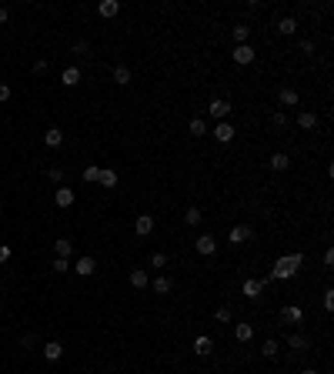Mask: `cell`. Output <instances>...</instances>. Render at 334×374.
Here are the masks:
<instances>
[{
	"mask_svg": "<svg viewBox=\"0 0 334 374\" xmlns=\"http://www.w3.org/2000/svg\"><path fill=\"white\" fill-rule=\"evenodd\" d=\"M301 264H304V254H284V257H278L274 267H271V274H268V281H291V278H297Z\"/></svg>",
	"mask_w": 334,
	"mask_h": 374,
	"instance_id": "1",
	"label": "cell"
},
{
	"mask_svg": "<svg viewBox=\"0 0 334 374\" xmlns=\"http://www.w3.org/2000/svg\"><path fill=\"white\" fill-rule=\"evenodd\" d=\"M231 111H234V104L224 100V97H214V100L207 104V114H211V117H217V120H227V117H231Z\"/></svg>",
	"mask_w": 334,
	"mask_h": 374,
	"instance_id": "2",
	"label": "cell"
},
{
	"mask_svg": "<svg viewBox=\"0 0 334 374\" xmlns=\"http://www.w3.org/2000/svg\"><path fill=\"white\" fill-rule=\"evenodd\" d=\"M234 134H238V130H234L231 120H221V124L214 127V141H217V144H231V141H234Z\"/></svg>",
	"mask_w": 334,
	"mask_h": 374,
	"instance_id": "3",
	"label": "cell"
},
{
	"mask_svg": "<svg viewBox=\"0 0 334 374\" xmlns=\"http://www.w3.org/2000/svg\"><path fill=\"white\" fill-rule=\"evenodd\" d=\"M194 251H197V254H204V257H211L217 251V241L211 237V234H201L197 241H194Z\"/></svg>",
	"mask_w": 334,
	"mask_h": 374,
	"instance_id": "4",
	"label": "cell"
},
{
	"mask_svg": "<svg viewBox=\"0 0 334 374\" xmlns=\"http://www.w3.org/2000/svg\"><path fill=\"white\" fill-rule=\"evenodd\" d=\"M74 271L80 274V278H90V274L97 271V261L90 254H84V257H77V264H74Z\"/></svg>",
	"mask_w": 334,
	"mask_h": 374,
	"instance_id": "5",
	"label": "cell"
},
{
	"mask_svg": "<svg viewBox=\"0 0 334 374\" xmlns=\"http://www.w3.org/2000/svg\"><path fill=\"white\" fill-rule=\"evenodd\" d=\"M241 294H244V297H251V301H254V297H261V294H264V284H261V281H257V278H247L244 284H241Z\"/></svg>",
	"mask_w": 334,
	"mask_h": 374,
	"instance_id": "6",
	"label": "cell"
},
{
	"mask_svg": "<svg viewBox=\"0 0 334 374\" xmlns=\"http://www.w3.org/2000/svg\"><path fill=\"white\" fill-rule=\"evenodd\" d=\"M251 234H254V231H251L247 224H234V227H231V234H227V241H231V244H244V241L251 237Z\"/></svg>",
	"mask_w": 334,
	"mask_h": 374,
	"instance_id": "7",
	"label": "cell"
},
{
	"mask_svg": "<svg viewBox=\"0 0 334 374\" xmlns=\"http://www.w3.org/2000/svg\"><path fill=\"white\" fill-rule=\"evenodd\" d=\"M254 60V47L251 44H238L234 47V64H251Z\"/></svg>",
	"mask_w": 334,
	"mask_h": 374,
	"instance_id": "8",
	"label": "cell"
},
{
	"mask_svg": "<svg viewBox=\"0 0 334 374\" xmlns=\"http://www.w3.org/2000/svg\"><path fill=\"white\" fill-rule=\"evenodd\" d=\"M278 100H281V107H297V104H301V97H297L294 87H281Z\"/></svg>",
	"mask_w": 334,
	"mask_h": 374,
	"instance_id": "9",
	"label": "cell"
},
{
	"mask_svg": "<svg viewBox=\"0 0 334 374\" xmlns=\"http://www.w3.org/2000/svg\"><path fill=\"white\" fill-rule=\"evenodd\" d=\"M134 231L141 234V237H147V234L154 231V214H141V217L134 221Z\"/></svg>",
	"mask_w": 334,
	"mask_h": 374,
	"instance_id": "10",
	"label": "cell"
},
{
	"mask_svg": "<svg viewBox=\"0 0 334 374\" xmlns=\"http://www.w3.org/2000/svg\"><path fill=\"white\" fill-rule=\"evenodd\" d=\"M97 14L111 20V17H117V14H120V4H117V0H101V4H97Z\"/></svg>",
	"mask_w": 334,
	"mask_h": 374,
	"instance_id": "11",
	"label": "cell"
},
{
	"mask_svg": "<svg viewBox=\"0 0 334 374\" xmlns=\"http://www.w3.org/2000/svg\"><path fill=\"white\" fill-rule=\"evenodd\" d=\"M297 127H301V130H314V127H318V114H314V111H301V114H297Z\"/></svg>",
	"mask_w": 334,
	"mask_h": 374,
	"instance_id": "12",
	"label": "cell"
},
{
	"mask_svg": "<svg viewBox=\"0 0 334 374\" xmlns=\"http://www.w3.org/2000/svg\"><path fill=\"white\" fill-rule=\"evenodd\" d=\"M147 284H151V274L144 271V267H134V271H130V287L141 291V287H147Z\"/></svg>",
	"mask_w": 334,
	"mask_h": 374,
	"instance_id": "13",
	"label": "cell"
},
{
	"mask_svg": "<svg viewBox=\"0 0 334 374\" xmlns=\"http://www.w3.org/2000/svg\"><path fill=\"white\" fill-rule=\"evenodd\" d=\"M281 318L287 321V324H301V318H304V311L297 308V304H287L284 311H281Z\"/></svg>",
	"mask_w": 334,
	"mask_h": 374,
	"instance_id": "14",
	"label": "cell"
},
{
	"mask_svg": "<svg viewBox=\"0 0 334 374\" xmlns=\"http://www.w3.org/2000/svg\"><path fill=\"white\" fill-rule=\"evenodd\" d=\"M268 164H271V171H287V167H291V157H287L284 151H278V154H271Z\"/></svg>",
	"mask_w": 334,
	"mask_h": 374,
	"instance_id": "15",
	"label": "cell"
},
{
	"mask_svg": "<svg viewBox=\"0 0 334 374\" xmlns=\"http://www.w3.org/2000/svg\"><path fill=\"white\" fill-rule=\"evenodd\" d=\"M211 351H214V341H211V337H207V334H201L197 341H194V354H201V358H207Z\"/></svg>",
	"mask_w": 334,
	"mask_h": 374,
	"instance_id": "16",
	"label": "cell"
},
{
	"mask_svg": "<svg viewBox=\"0 0 334 374\" xmlns=\"http://www.w3.org/2000/svg\"><path fill=\"white\" fill-rule=\"evenodd\" d=\"M54 204H57V207H71V204H74V191H71V187H57Z\"/></svg>",
	"mask_w": 334,
	"mask_h": 374,
	"instance_id": "17",
	"label": "cell"
},
{
	"mask_svg": "<svg viewBox=\"0 0 334 374\" xmlns=\"http://www.w3.org/2000/svg\"><path fill=\"white\" fill-rule=\"evenodd\" d=\"M234 337H238V341H251V337H254V327L247 324V321H238V324H234Z\"/></svg>",
	"mask_w": 334,
	"mask_h": 374,
	"instance_id": "18",
	"label": "cell"
},
{
	"mask_svg": "<svg viewBox=\"0 0 334 374\" xmlns=\"http://www.w3.org/2000/svg\"><path fill=\"white\" fill-rule=\"evenodd\" d=\"M60 354H64V344H60V341H47V344H44V358H47V361H57Z\"/></svg>",
	"mask_w": 334,
	"mask_h": 374,
	"instance_id": "19",
	"label": "cell"
},
{
	"mask_svg": "<svg viewBox=\"0 0 334 374\" xmlns=\"http://www.w3.org/2000/svg\"><path fill=\"white\" fill-rule=\"evenodd\" d=\"M60 84H64V87H77V84H80V71H77V67H67V71L60 74Z\"/></svg>",
	"mask_w": 334,
	"mask_h": 374,
	"instance_id": "20",
	"label": "cell"
},
{
	"mask_svg": "<svg viewBox=\"0 0 334 374\" xmlns=\"http://www.w3.org/2000/svg\"><path fill=\"white\" fill-rule=\"evenodd\" d=\"M44 144H47V147H60V144H64V130L50 127L47 134H44Z\"/></svg>",
	"mask_w": 334,
	"mask_h": 374,
	"instance_id": "21",
	"label": "cell"
},
{
	"mask_svg": "<svg viewBox=\"0 0 334 374\" xmlns=\"http://www.w3.org/2000/svg\"><path fill=\"white\" fill-rule=\"evenodd\" d=\"M114 84H120V87H127V84H130V71L124 64L114 67Z\"/></svg>",
	"mask_w": 334,
	"mask_h": 374,
	"instance_id": "22",
	"label": "cell"
},
{
	"mask_svg": "<svg viewBox=\"0 0 334 374\" xmlns=\"http://www.w3.org/2000/svg\"><path fill=\"white\" fill-rule=\"evenodd\" d=\"M54 251H57V257H71V254H74V241L60 237V241L54 244Z\"/></svg>",
	"mask_w": 334,
	"mask_h": 374,
	"instance_id": "23",
	"label": "cell"
},
{
	"mask_svg": "<svg viewBox=\"0 0 334 374\" xmlns=\"http://www.w3.org/2000/svg\"><path fill=\"white\" fill-rule=\"evenodd\" d=\"M171 287H174V284H171V278H154V294L164 297V294H171Z\"/></svg>",
	"mask_w": 334,
	"mask_h": 374,
	"instance_id": "24",
	"label": "cell"
},
{
	"mask_svg": "<svg viewBox=\"0 0 334 374\" xmlns=\"http://www.w3.org/2000/svg\"><path fill=\"white\" fill-rule=\"evenodd\" d=\"M278 30L284 33V37H291V33H297V20H294V17H284V20L278 24Z\"/></svg>",
	"mask_w": 334,
	"mask_h": 374,
	"instance_id": "25",
	"label": "cell"
},
{
	"mask_svg": "<svg viewBox=\"0 0 334 374\" xmlns=\"http://www.w3.org/2000/svg\"><path fill=\"white\" fill-rule=\"evenodd\" d=\"M287 348H291V351H308V337H304V334H291V337H287Z\"/></svg>",
	"mask_w": 334,
	"mask_h": 374,
	"instance_id": "26",
	"label": "cell"
},
{
	"mask_svg": "<svg viewBox=\"0 0 334 374\" xmlns=\"http://www.w3.org/2000/svg\"><path fill=\"white\" fill-rule=\"evenodd\" d=\"M97 181H101L104 187H117V174H114L111 167H104V171H101V177H97Z\"/></svg>",
	"mask_w": 334,
	"mask_h": 374,
	"instance_id": "27",
	"label": "cell"
},
{
	"mask_svg": "<svg viewBox=\"0 0 334 374\" xmlns=\"http://www.w3.org/2000/svg\"><path fill=\"white\" fill-rule=\"evenodd\" d=\"M247 37H251V27H244V24L234 27V47H238V44H247Z\"/></svg>",
	"mask_w": 334,
	"mask_h": 374,
	"instance_id": "28",
	"label": "cell"
},
{
	"mask_svg": "<svg viewBox=\"0 0 334 374\" xmlns=\"http://www.w3.org/2000/svg\"><path fill=\"white\" fill-rule=\"evenodd\" d=\"M187 130H191L194 137H204V134H207V124H204V120H201V117H194L191 124H187Z\"/></svg>",
	"mask_w": 334,
	"mask_h": 374,
	"instance_id": "29",
	"label": "cell"
},
{
	"mask_svg": "<svg viewBox=\"0 0 334 374\" xmlns=\"http://www.w3.org/2000/svg\"><path fill=\"white\" fill-rule=\"evenodd\" d=\"M50 271H54V274L71 271V261H67V257H54V261H50Z\"/></svg>",
	"mask_w": 334,
	"mask_h": 374,
	"instance_id": "30",
	"label": "cell"
},
{
	"mask_svg": "<svg viewBox=\"0 0 334 374\" xmlns=\"http://www.w3.org/2000/svg\"><path fill=\"white\" fill-rule=\"evenodd\" d=\"M278 351H281V344H278V341H264V344H261V354H264V358H274Z\"/></svg>",
	"mask_w": 334,
	"mask_h": 374,
	"instance_id": "31",
	"label": "cell"
},
{
	"mask_svg": "<svg viewBox=\"0 0 334 374\" xmlns=\"http://www.w3.org/2000/svg\"><path fill=\"white\" fill-rule=\"evenodd\" d=\"M214 321H217V324H231V308H217Z\"/></svg>",
	"mask_w": 334,
	"mask_h": 374,
	"instance_id": "32",
	"label": "cell"
},
{
	"mask_svg": "<svg viewBox=\"0 0 334 374\" xmlns=\"http://www.w3.org/2000/svg\"><path fill=\"white\" fill-rule=\"evenodd\" d=\"M184 221H187V224H201V211H197V207H187V211H184Z\"/></svg>",
	"mask_w": 334,
	"mask_h": 374,
	"instance_id": "33",
	"label": "cell"
},
{
	"mask_svg": "<svg viewBox=\"0 0 334 374\" xmlns=\"http://www.w3.org/2000/svg\"><path fill=\"white\" fill-rule=\"evenodd\" d=\"M97 177H101V167H94V164H90V167H84V181H87V184H94Z\"/></svg>",
	"mask_w": 334,
	"mask_h": 374,
	"instance_id": "34",
	"label": "cell"
},
{
	"mask_svg": "<svg viewBox=\"0 0 334 374\" xmlns=\"http://www.w3.org/2000/svg\"><path fill=\"white\" fill-rule=\"evenodd\" d=\"M47 177H50L54 184H60V181H64V167H57V164H54V167L47 171Z\"/></svg>",
	"mask_w": 334,
	"mask_h": 374,
	"instance_id": "35",
	"label": "cell"
},
{
	"mask_svg": "<svg viewBox=\"0 0 334 374\" xmlns=\"http://www.w3.org/2000/svg\"><path fill=\"white\" fill-rule=\"evenodd\" d=\"M164 264H167V254L154 251V254H151V267H164Z\"/></svg>",
	"mask_w": 334,
	"mask_h": 374,
	"instance_id": "36",
	"label": "cell"
},
{
	"mask_svg": "<svg viewBox=\"0 0 334 374\" xmlns=\"http://www.w3.org/2000/svg\"><path fill=\"white\" fill-rule=\"evenodd\" d=\"M271 124H274V127H287V114H284V111H278L274 117H271Z\"/></svg>",
	"mask_w": 334,
	"mask_h": 374,
	"instance_id": "37",
	"label": "cell"
},
{
	"mask_svg": "<svg viewBox=\"0 0 334 374\" xmlns=\"http://www.w3.org/2000/svg\"><path fill=\"white\" fill-rule=\"evenodd\" d=\"M74 54H77V57L87 54V40H77V44H74Z\"/></svg>",
	"mask_w": 334,
	"mask_h": 374,
	"instance_id": "38",
	"label": "cell"
},
{
	"mask_svg": "<svg viewBox=\"0 0 334 374\" xmlns=\"http://www.w3.org/2000/svg\"><path fill=\"white\" fill-rule=\"evenodd\" d=\"M324 308H327V311H334V291H331V287L324 291Z\"/></svg>",
	"mask_w": 334,
	"mask_h": 374,
	"instance_id": "39",
	"label": "cell"
},
{
	"mask_svg": "<svg viewBox=\"0 0 334 374\" xmlns=\"http://www.w3.org/2000/svg\"><path fill=\"white\" fill-rule=\"evenodd\" d=\"M7 261H10V247L0 244V264H7Z\"/></svg>",
	"mask_w": 334,
	"mask_h": 374,
	"instance_id": "40",
	"label": "cell"
},
{
	"mask_svg": "<svg viewBox=\"0 0 334 374\" xmlns=\"http://www.w3.org/2000/svg\"><path fill=\"white\" fill-rule=\"evenodd\" d=\"M4 100H10V87H7V84H0V104H4Z\"/></svg>",
	"mask_w": 334,
	"mask_h": 374,
	"instance_id": "41",
	"label": "cell"
},
{
	"mask_svg": "<svg viewBox=\"0 0 334 374\" xmlns=\"http://www.w3.org/2000/svg\"><path fill=\"white\" fill-rule=\"evenodd\" d=\"M7 17H10V10H7V7H0V24H7Z\"/></svg>",
	"mask_w": 334,
	"mask_h": 374,
	"instance_id": "42",
	"label": "cell"
},
{
	"mask_svg": "<svg viewBox=\"0 0 334 374\" xmlns=\"http://www.w3.org/2000/svg\"><path fill=\"white\" fill-rule=\"evenodd\" d=\"M301 374H318V371H314V367H304V371Z\"/></svg>",
	"mask_w": 334,
	"mask_h": 374,
	"instance_id": "43",
	"label": "cell"
}]
</instances>
